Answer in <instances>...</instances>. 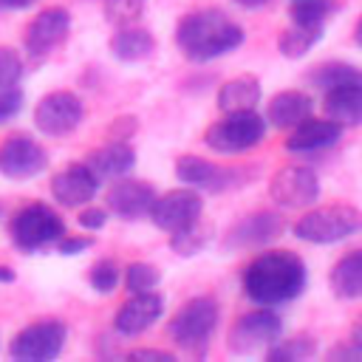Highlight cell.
I'll return each mask as SVG.
<instances>
[{
	"label": "cell",
	"instance_id": "cell-1",
	"mask_svg": "<svg viewBox=\"0 0 362 362\" xmlns=\"http://www.w3.org/2000/svg\"><path fill=\"white\" fill-rule=\"evenodd\" d=\"M243 294L257 305H280L305 288V263L294 252H263L257 255L240 277Z\"/></svg>",
	"mask_w": 362,
	"mask_h": 362
},
{
	"label": "cell",
	"instance_id": "cell-2",
	"mask_svg": "<svg viewBox=\"0 0 362 362\" xmlns=\"http://www.w3.org/2000/svg\"><path fill=\"white\" fill-rule=\"evenodd\" d=\"M243 42V28L218 8H198L178 20L175 45L195 62H206L235 51Z\"/></svg>",
	"mask_w": 362,
	"mask_h": 362
},
{
	"label": "cell",
	"instance_id": "cell-3",
	"mask_svg": "<svg viewBox=\"0 0 362 362\" xmlns=\"http://www.w3.org/2000/svg\"><path fill=\"white\" fill-rule=\"evenodd\" d=\"M362 232V212L351 204H331L308 209L297 223L294 235L308 243H337Z\"/></svg>",
	"mask_w": 362,
	"mask_h": 362
},
{
	"label": "cell",
	"instance_id": "cell-4",
	"mask_svg": "<svg viewBox=\"0 0 362 362\" xmlns=\"http://www.w3.org/2000/svg\"><path fill=\"white\" fill-rule=\"evenodd\" d=\"M218 317V303L212 297H192L175 311V317L167 325V334L175 345L187 351H201L209 342Z\"/></svg>",
	"mask_w": 362,
	"mask_h": 362
},
{
	"label": "cell",
	"instance_id": "cell-5",
	"mask_svg": "<svg viewBox=\"0 0 362 362\" xmlns=\"http://www.w3.org/2000/svg\"><path fill=\"white\" fill-rule=\"evenodd\" d=\"M263 136H266V119L257 116L255 110H238L212 122L204 133V141L215 153H243L257 141H263Z\"/></svg>",
	"mask_w": 362,
	"mask_h": 362
},
{
	"label": "cell",
	"instance_id": "cell-6",
	"mask_svg": "<svg viewBox=\"0 0 362 362\" xmlns=\"http://www.w3.org/2000/svg\"><path fill=\"white\" fill-rule=\"evenodd\" d=\"M8 235H11V240L20 252H37L42 246L57 243L65 235V223L51 206L28 204L11 218Z\"/></svg>",
	"mask_w": 362,
	"mask_h": 362
},
{
	"label": "cell",
	"instance_id": "cell-7",
	"mask_svg": "<svg viewBox=\"0 0 362 362\" xmlns=\"http://www.w3.org/2000/svg\"><path fill=\"white\" fill-rule=\"evenodd\" d=\"M68 339V328L59 320H40L25 325L14 339L8 354L20 362H48L54 356H59V351L65 348Z\"/></svg>",
	"mask_w": 362,
	"mask_h": 362
},
{
	"label": "cell",
	"instance_id": "cell-8",
	"mask_svg": "<svg viewBox=\"0 0 362 362\" xmlns=\"http://www.w3.org/2000/svg\"><path fill=\"white\" fill-rule=\"evenodd\" d=\"M269 198L288 209H305V206L317 204V198H320V178L311 167L288 164L272 175Z\"/></svg>",
	"mask_w": 362,
	"mask_h": 362
},
{
	"label": "cell",
	"instance_id": "cell-9",
	"mask_svg": "<svg viewBox=\"0 0 362 362\" xmlns=\"http://www.w3.org/2000/svg\"><path fill=\"white\" fill-rule=\"evenodd\" d=\"M85 116V107L79 102V96L68 93V90H54V93H45L37 107H34V124L40 133L45 136H68L79 127Z\"/></svg>",
	"mask_w": 362,
	"mask_h": 362
},
{
	"label": "cell",
	"instance_id": "cell-10",
	"mask_svg": "<svg viewBox=\"0 0 362 362\" xmlns=\"http://www.w3.org/2000/svg\"><path fill=\"white\" fill-rule=\"evenodd\" d=\"M175 175L192 189L204 192H223L238 184H243V173L235 167H221L215 161H206L201 156H181L175 161Z\"/></svg>",
	"mask_w": 362,
	"mask_h": 362
},
{
	"label": "cell",
	"instance_id": "cell-11",
	"mask_svg": "<svg viewBox=\"0 0 362 362\" xmlns=\"http://www.w3.org/2000/svg\"><path fill=\"white\" fill-rule=\"evenodd\" d=\"M204 212V201L198 195V189H170L164 195H156L153 206H150V221L164 229V232H175L192 221H198Z\"/></svg>",
	"mask_w": 362,
	"mask_h": 362
},
{
	"label": "cell",
	"instance_id": "cell-12",
	"mask_svg": "<svg viewBox=\"0 0 362 362\" xmlns=\"http://www.w3.org/2000/svg\"><path fill=\"white\" fill-rule=\"evenodd\" d=\"M48 167V153L40 141L28 136H11L0 144V173L14 181L40 175Z\"/></svg>",
	"mask_w": 362,
	"mask_h": 362
},
{
	"label": "cell",
	"instance_id": "cell-13",
	"mask_svg": "<svg viewBox=\"0 0 362 362\" xmlns=\"http://www.w3.org/2000/svg\"><path fill=\"white\" fill-rule=\"evenodd\" d=\"M280 317L274 311H249L240 314L229 331V348L235 354H252L263 345H272L280 337Z\"/></svg>",
	"mask_w": 362,
	"mask_h": 362
},
{
	"label": "cell",
	"instance_id": "cell-14",
	"mask_svg": "<svg viewBox=\"0 0 362 362\" xmlns=\"http://www.w3.org/2000/svg\"><path fill=\"white\" fill-rule=\"evenodd\" d=\"M71 31V14L62 6H48L34 14V20L25 28V48L31 57L51 54Z\"/></svg>",
	"mask_w": 362,
	"mask_h": 362
},
{
	"label": "cell",
	"instance_id": "cell-15",
	"mask_svg": "<svg viewBox=\"0 0 362 362\" xmlns=\"http://www.w3.org/2000/svg\"><path fill=\"white\" fill-rule=\"evenodd\" d=\"M164 314V297L156 294V288L150 291H133L130 300L122 303V308L113 317V328L124 337H136L141 331H147L158 317Z\"/></svg>",
	"mask_w": 362,
	"mask_h": 362
},
{
	"label": "cell",
	"instance_id": "cell-16",
	"mask_svg": "<svg viewBox=\"0 0 362 362\" xmlns=\"http://www.w3.org/2000/svg\"><path fill=\"white\" fill-rule=\"evenodd\" d=\"M107 209L124 221H136V218H144L150 215V206L156 201V189L147 184V181H139V178H119L107 195Z\"/></svg>",
	"mask_w": 362,
	"mask_h": 362
},
{
	"label": "cell",
	"instance_id": "cell-17",
	"mask_svg": "<svg viewBox=\"0 0 362 362\" xmlns=\"http://www.w3.org/2000/svg\"><path fill=\"white\" fill-rule=\"evenodd\" d=\"M286 229V221L277 212H252L246 218H240L229 235H226V246L229 249H252V246H269L272 240H277Z\"/></svg>",
	"mask_w": 362,
	"mask_h": 362
},
{
	"label": "cell",
	"instance_id": "cell-18",
	"mask_svg": "<svg viewBox=\"0 0 362 362\" xmlns=\"http://www.w3.org/2000/svg\"><path fill=\"white\" fill-rule=\"evenodd\" d=\"M96 189H99V178L90 173L88 164H71V167L59 170L51 178V195L62 206L90 204L93 195H96Z\"/></svg>",
	"mask_w": 362,
	"mask_h": 362
},
{
	"label": "cell",
	"instance_id": "cell-19",
	"mask_svg": "<svg viewBox=\"0 0 362 362\" xmlns=\"http://www.w3.org/2000/svg\"><path fill=\"white\" fill-rule=\"evenodd\" d=\"M342 139V124L334 119H303L294 124L291 136L286 139L288 153H311V150H325Z\"/></svg>",
	"mask_w": 362,
	"mask_h": 362
},
{
	"label": "cell",
	"instance_id": "cell-20",
	"mask_svg": "<svg viewBox=\"0 0 362 362\" xmlns=\"http://www.w3.org/2000/svg\"><path fill=\"white\" fill-rule=\"evenodd\" d=\"M322 110L342 127L362 124V82H339L325 88Z\"/></svg>",
	"mask_w": 362,
	"mask_h": 362
},
{
	"label": "cell",
	"instance_id": "cell-21",
	"mask_svg": "<svg viewBox=\"0 0 362 362\" xmlns=\"http://www.w3.org/2000/svg\"><path fill=\"white\" fill-rule=\"evenodd\" d=\"M85 164L90 167V173H93L99 181H105V178H122V175H127V173L133 170L136 153H133V147L124 144V141H110V144L93 150Z\"/></svg>",
	"mask_w": 362,
	"mask_h": 362
},
{
	"label": "cell",
	"instance_id": "cell-22",
	"mask_svg": "<svg viewBox=\"0 0 362 362\" xmlns=\"http://www.w3.org/2000/svg\"><path fill=\"white\" fill-rule=\"evenodd\" d=\"M311 107H314V102H311L308 93H303V90H283V93L272 96V102L266 107V122L272 127L286 130V127H294L297 122L308 119Z\"/></svg>",
	"mask_w": 362,
	"mask_h": 362
},
{
	"label": "cell",
	"instance_id": "cell-23",
	"mask_svg": "<svg viewBox=\"0 0 362 362\" xmlns=\"http://www.w3.org/2000/svg\"><path fill=\"white\" fill-rule=\"evenodd\" d=\"M328 283H331V291L339 300L362 297V249H354V252L342 255L334 263V269L328 274Z\"/></svg>",
	"mask_w": 362,
	"mask_h": 362
},
{
	"label": "cell",
	"instance_id": "cell-24",
	"mask_svg": "<svg viewBox=\"0 0 362 362\" xmlns=\"http://www.w3.org/2000/svg\"><path fill=\"white\" fill-rule=\"evenodd\" d=\"M260 102V82L255 76H235L221 85L218 90V107L221 113H238V110H255Z\"/></svg>",
	"mask_w": 362,
	"mask_h": 362
},
{
	"label": "cell",
	"instance_id": "cell-25",
	"mask_svg": "<svg viewBox=\"0 0 362 362\" xmlns=\"http://www.w3.org/2000/svg\"><path fill=\"white\" fill-rule=\"evenodd\" d=\"M110 51H113V57H119L124 62H139V59H144L156 51V40L147 28L122 25L110 40Z\"/></svg>",
	"mask_w": 362,
	"mask_h": 362
},
{
	"label": "cell",
	"instance_id": "cell-26",
	"mask_svg": "<svg viewBox=\"0 0 362 362\" xmlns=\"http://www.w3.org/2000/svg\"><path fill=\"white\" fill-rule=\"evenodd\" d=\"M320 37H322V25H297V23H291L277 37V51L288 59H300L317 45Z\"/></svg>",
	"mask_w": 362,
	"mask_h": 362
},
{
	"label": "cell",
	"instance_id": "cell-27",
	"mask_svg": "<svg viewBox=\"0 0 362 362\" xmlns=\"http://www.w3.org/2000/svg\"><path fill=\"white\" fill-rule=\"evenodd\" d=\"M209 238H212V226L198 218V221H192V223L170 232V246H173L175 255L189 257V255H198L209 243Z\"/></svg>",
	"mask_w": 362,
	"mask_h": 362
},
{
	"label": "cell",
	"instance_id": "cell-28",
	"mask_svg": "<svg viewBox=\"0 0 362 362\" xmlns=\"http://www.w3.org/2000/svg\"><path fill=\"white\" fill-rule=\"evenodd\" d=\"M317 354V342L308 334H297L291 339H277L272 342V348L266 351L269 362H303L311 359Z\"/></svg>",
	"mask_w": 362,
	"mask_h": 362
},
{
	"label": "cell",
	"instance_id": "cell-29",
	"mask_svg": "<svg viewBox=\"0 0 362 362\" xmlns=\"http://www.w3.org/2000/svg\"><path fill=\"white\" fill-rule=\"evenodd\" d=\"M331 11H334L331 0H294L288 8V17L297 25H322Z\"/></svg>",
	"mask_w": 362,
	"mask_h": 362
},
{
	"label": "cell",
	"instance_id": "cell-30",
	"mask_svg": "<svg viewBox=\"0 0 362 362\" xmlns=\"http://www.w3.org/2000/svg\"><path fill=\"white\" fill-rule=\"evenodd\" d=\"M308 79L320 88H331V85H339V82H362V71L348 65V62H325Z\"/></svg>",
	"mask_w": 362,
	"mask_h": 362
},
{
	"label": "cell",
	"instance_id": "cell-31",
	"mask_svg": "<svg viewBox=\"0 0 362 362\" xmlns=\"http://www.w3.org/2000/svg\"><path fill=\"white\" fill-rule=\"evenodd\" d=\"M158 280H161V272L150 263H130L124 269V286L130 294L133 291H150L158 286Z\"/></svg>",
	"mask_w": 362,
	"mask_h": 362
},
{
	"label": "cell",
	"instance_id": "cell-32",
	"mask_svg": "<svg viewBox=\"0 0 362 362\" xmlns=\"http://www.w3.org/2000/svg\"><path fill=\"white\" fill-rule=\"evenodd\" d=\"M147 0H105V17L113 25H130L141 17Z\"/></svg>",
	"mask_w": 362,
	"mask_h": 362
},
{
	"label": "cell",
	"instance_id": "cell-33",
	"mask_svg": "<svg viewBox=\"0 0 362 362\" xmlns=\"http://www.w3.org/2000/svg\"><path fill=\"white\" fill-rule=\"evenodd\" d=\"M119 277H122V272H119V266H116L113 260H99V263L90 266L88 283H90L93 291H99V294H110V291L119 286Z\"/></svg>",
	"mask_w": 362,
	"mask_h": 362
},
{
	"label": "cell",
	"instance_id": "cell-34",
	"mask_svg": "<svg viewBox=\"0 0 362 362\" xmlns=\"http://www.w3.org/2000/svg\"><path fill=\"white\" fill-rule=\"evenodd\" d=\"M23 76V59L14 48H6L0 45V88H8V85H17Z\"/></svg>",
	"mask_w": 362,
	"mask_h": 362
},
{
	"label": "cell",
	"instance_id": "cell-35",
	"mask_svg": "<svg viewBox=\"0 0 362 362\" xmlns=\"http://www.w3.org/2000/svg\"><path fill=\"white\" fill-rule=\"evenodd\" d=\"M23 107V90L17 85H8V88H0V124L14 119Z\"/></svg>",
	"mask_w": 362,
	"mask_h": 362
},
{
	"label": "cell",
	"instance_id": "cell-36",
	"mask_svg": "<svg viewBox=\"0 0 362 362\" xmlns=\"http://www.w3.org/2000/svg\"><path fill=\"white\" fill-rule=\"evenodd\" d=\"M105 221H107V212L99 209V206H85V209L79 212V226H85V229H90V232L102 229Z\"/></svg>",
	"mask_w": 362,
	"mask_h": 362
},
{
	"label": "cell",
	"instance_id": "cell-37",
	"mask_svg": "<svg viewBox=\"0 0 362 362\" xmlns=\"http://www.w3.org/2000/svg\"><path fill=\"white\" fill-rule=\"evenodd\" d=\"M127 359H153V362H173L175 356L170 351H156V348H139V351H130Z\"/></svg>",
	"mask_w": 362,
	"mask_h": 362
},
{
	"label": "cell",
	"instance_id": "cell-38",
	"mask_svg": "<svg viewBox=\"0 0 362 362\" xmlns=\"http://www.w3.org/2000/svg\"><path fill=\"white\" fill-rule=\"evenodd\" d=\"M93 240L90 238H59V252L62 255H79V252H85L88 246H90Z\"/></svg>",
	"mask_w": 362,
	"mask_h": 362
},
{
	"label": "cell",
	"instance_id": "cell-39",
	"mask_svg": "<svg viewBox=\"0 0 362 362\" xmlns=\"http://www.w3.org/2000/svg\"><path fill=\"white\" fill-rule=\"evenodd\" d=\"M331 359H348V356H362V351L354 345V348H334L331 354H328Z\"/></svg>",
	"mask_w": 362,
	"mask_h": 362
},
{
	"label": "cell",
	"instance_id": "cell-40",
	"mask_svg": "<svg viewBox=\"0 0 362 362\" xmlns=\"http://www.w3.org/2000/svg\"><path fill=\"white\" fill-rule=\"evenodd\" d=\"M351 345H356L359 351H362V317L354 322V328H351Z\"/></svg>",
	"mask_w": 362,
	"mask_h": 362
},
{
	"label": "cell",
	"instance_id": "cell-41",
	"mask_svg": "<svg viewBox=\"0 0 362 362\" xmlns=\"http://www.w3.org/2000/svg\"><path fill=\"white\" fill-rule=\"evenodd\" d=\"M238 6H243V8H263L269 0H235Z\"/></svg>",
	"mask_w": 362,
	"mask_h": 362
},
{
	"label": "cell",
	"instance_id": "cell-42",
	"mask_svg": "<svg viewBox=\"0 0 362 362\" xmlns=\"http://www.w3.org/2000/svg\"><path fill=\"white\" fill-rule=\"evenodd\" d=\"M34 0H3V6L6 8H28Z\"/></svg>",
	"mask_w": 362,
	"mask_h": 362
},
{
	"label": "cell",
	"instance_id": "cell-43",
	"mask_svg": "<svg viewBox=\"0 0 362 362\" xmlns=\"http://www.w3.org/2000/svg\"><path fill=\"white\" fill-rule=\"evenodd\" d=\"M0 280H3V283H11V280H14V272H11L8 266H0Z\"/></svg>",
	"mask_w": 362,
	"mask_h": 362
},
{
	"label": "cell",
	"instance_id": "cell-44",
	"mask_svg": "<svg viewBox=\"0 0 362 362\" xmlns=\"http://www.w3.org/2000/svg\"><path fill=\"white\" fill-rule=\"evenodd\" d=\"M354 40H356V45L362 48V17L356 20V28H354Z\"/></svg>",
	"mask_w": 362,
	"mask_h": 362
},
{
	"label": "cell",
	"instance_id": "cell-45",
	"mask_svg": "<svg viewBox=\"0 0 362 362\" xmlns=\"http://www.w3.org/2000/svg\"><path fill=\"white\" fill-rule=\"evenodd\" d=\"M0 8H6V6H3V0H0Z\"/></svg>",
	"mask_w": 362,
	"mask_h": 362
}]
</instances>
